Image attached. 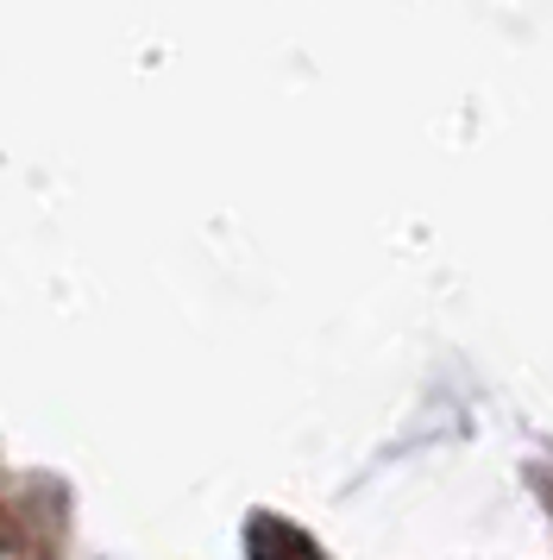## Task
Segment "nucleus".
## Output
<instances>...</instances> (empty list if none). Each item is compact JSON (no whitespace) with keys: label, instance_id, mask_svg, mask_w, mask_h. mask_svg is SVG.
Here are the masks:
<instances>
[{"label":"nucleus","instance_id":"f257e3e1","mask_svg":"<svg viewBox=\"0 0 553 560\" xmlns=\"http://www.w3.org/2000/svg\"><path fill=\"white\" fill-rule=\"evenodd\" d=\"M246 548H251V560H321L308 535L290 529V523H276V516H258V523H251Z\"/></svg>","mask_w":553,"mask_h":560}]
</instances>
